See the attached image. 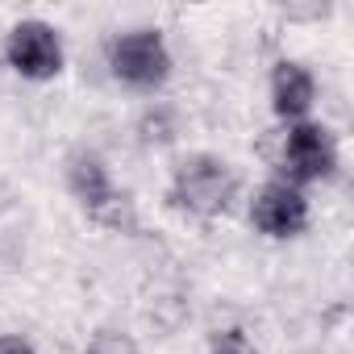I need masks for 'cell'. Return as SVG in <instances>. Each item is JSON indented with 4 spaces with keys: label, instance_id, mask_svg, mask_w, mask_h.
Returning a JSON list of instances; mask_svg holds the SVG:
<instances>
[{
    "label": "cell",
    "instance_id": "1",
    "mask_svg": "<svg viewBox=\"0 0 354 354\" xmlns=\"http://www.w3.org/2000/svg\"><path fill=\"white\" fill-rule=\"evenodd\" d=\"M238 171L221 158V154H209V150H196L188 158L175 162L171 171V184H167V201L188 213V217H221L234 209L238 201Z\"/></svg>",
    "mask_w": 354,
    "mask_h": 354
},
{
    "label": "cell",
    "instance_id": "2",
    "mask_svg": "<svg viewBox=\"0 0 354 354\" xmlns=\"http://www.w3.org/2000/svg\"><path fill=\"white\" fill-rule=\"evenodd\" d=\"M67 192L88 213V221H96L113 234H133L138 230L133 201L113 184V171L96 150H75L67 158Z\"/></svg>",
    "mask_w": 354,
    "mask_h": 354
},
{
    "label": "cell",
    "instance_id": "3",
    "mask_svg": "<svg viewBox=\"0 0 354 354\" xmlns=\"http://www.w3.org/2000/svg\"><path fill=\"white\" fill-rule=\"evenodd\" d=\"M104 59H109V75L121 88L142 92V96L162 92L167 80H171V71H175L171 46H167L162 30H154V26H138V30L117 34L104 46Z\"/></svg>",
    "mask_w": 354,
    "mask_h": 354
},
{
    "label": "cell",
    "instance_id": "4",
    "mask_svg": "<svg viewBox=\"0 0 354 354\" xmlns=\"http://www.w3.org/2000/svg\"><path fill=\"white\" fill-rule=\"evenodd\" d=\"M337 167H342V154H337V138L329 125L313 117L283 125V138H279V180L283 184L304 192L308 184L337 180Z\"/></svg>",
    "mask_w": 354,
    "mask_h": 354
},
{
    "label": "cell",
    "instance_id": "5",
    "mask_svg": "<svg viewBox=\"0 0 354 354\" xmlns=\"http://www.w3.org/2000/svg\"><path fill=\"white\" fill-rule=\"evenodd\" d=\"M5 63L13 75H21L30 84H50L67 67L63 34L42 17H26V21L9 26V34H5Z\"/></svg>",
    "mask_w": 354,
    "mask_h": 354
},
{
    "label": "cell",
    "instance_id": "6",
    "mask_svg": "<svg viewBox=\"0 0 354 354\" xmlns=\"http://www.w3.org/2000/svg\"><path fill=\"white\" fill-rule=\"evenodd\" d=\"M313 221V205L300 188L283 184V180H267L254 196H250V225L263 234V238H275V242H288V238H300Z\"/></svg>",
    "mask_w": 354,
    "mask_h": 354
},
{
    "label": "cell",
    "instance_id": "7",
    "mask_svg": "<svg viewBox=\"0 0 354 354\" xmlns=\"http://www.w3.org/2000/svg\"><path fill=\"white\" fill-rule=\"evenodd\" d=\"M317 104V75L300 63V59H279L271 67V113L283 125L308 121Z\"/></svg>",
    "mask_w": 354,
    "mask_h": 354
},
{
    "label": "cell",
    "instance_id": "8",
    "mask_svg": "<svg viewBox=\"0 0 354 354\" xmlns=\"http://www.w3.org/2000/svg\"><path fill=\"white\" fill-rule=\"evenodd\" d=\"M175 138H180V113L171 104H162V100H150L142 109V117H138V142L150 146V150H162Z\"/></svg>",
    "mask_w": 354,
    "mask_h": 354
},
{
    "label": "cell",
    "instance_id": "9",
    "mask_svg": "<svg viewBox=\"0 0 354 354\" xmlns=\"http://www.w3.org/2000/svg\"><path fill=\"white\" fill-rule=\"evenodd\" d=\"M84 354H142V350H138V342H133L125 329H113V325H104V329H96V333L88 337Z\"/></svg>",
    "mask_w": 354,
    "mask_h": 354
},
{
    "label": "cell",
    "instance_id": "10",
    "mask_svg": "<svg viewBox=\"0 0 354 354\" xmlns=\"http://www.w3.org/2000/svg\"><path fill=\"white\" fill-rule=\"evenodd\" d=\"M209 354H259V346L250 342V333L246 329H217L213 333V342H209Z\"/></svg>",
    "mask_w": 354,
    "mask_h": 354
},
{
    "label": "cell",
    "instance_id": "11",
    "mask_svg": "<svg viewBox=\"0 0 354 354\" xmlns=\"http://www.w3.org/2000/svg\"><path fill=\"white\" fill-rule=\"evenodd\" d=\"M0 354H38V350H34V342L21 337V333H0Z\"/></svg>",
    "mask_w": 354,
    "mask_h": 354
}]
</instances>
